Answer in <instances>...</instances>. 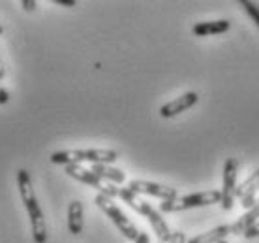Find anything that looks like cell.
Returning a JSON list of instances; mask_svg holds the SVG:
<instances>
[{"mask_svg": "<svg viewBox=\"0 0 259 243\" xmlns=\"http://www.w3.org/2000/svg\"><path fill=\"white\" fill-rule=\"evenodd\" d=\"M17 187H19V194L23 200L26 213L30 217V228H32V237L36 243H47V224L44 211L38 204V198L34 192L32 187V178L28 170H19L17 171Z\"/></svg>", "mask_w": 259, "mask_h": 243, "instance_id": "6da1fadb", "label": "cell"}, {"mask_svg": "<svg viewBox=\"0 0 259 243\" xmlns=\"http://www.w3.org/2000/svg\"><path fill=\"white\" fill-rule=\"evenodd\" d=\"M118 158V153L113 149H64L55 151L51 155L53 164H81V162H92V164H111Z\"/></svg>", "mask_w": 259, "mask_h": 243, "instance_id": "7a4b0ae2", "label": "cell"}, {"mask_svg": "<svg viewBox=\"0 0 259 243\" xmlns=\"http://www.w3.org/2000/svg\"><path fill=\"white\" fill-rule=\"evenodd\" d=\"M218 202H222V191H203L182 198L177 196L173 200H163L160 204V210L167 213H177V211L194 210V207H203V205H212Z\"/></svg>", "mask_w": 259, "mask_h": 243, "instance_id": "3957f363", "label": "cell"}, {"mask_svg": "<svg viewBox=\"0 0 259 243\" xmlns=\"http://www.w3.org/2000/svg\"><path fill=\"white\" fill-rule=\"evenodd\" d=\"M94 202H96L98 207H100V210L104 211L105 215L113 221V224L118 228V232H122L124 237H128V239H132V241H136L137 236H139L136 224L132 223V221L124 215L122 210H120V207L113 202V198H109V196H105V194H100V192H98L96 198H94Z\"/></svg>", "mask_w": 259, "mask_h": 243, "instance_id": "277c9868", "label": "cell"}, {"mask_svg": "<svg viewBox=\"0 0 259 243\" xmlns=\"http://www.w3.org/2000/svg\"><path fill=\"white\" fill-rule=\"evenodd\" d=\"M64 171L68 173V176H70V178L77 179V181H81V183H84V185H89V187H94V189H96L100 194H105V196H109V198L118 196V189H117V187H113V185L105 183L104 179L98 178L94 171L87 170V168H83L81 164L66 166Z\"/></svg>", "mask_w": 259, "mask_h": 243, "instance_id": "5b68a950", "label": "cell"}, {"mask_svg": "<svg viewBox=\"0 0 259 243\" xmlns=\"http://www.w3.org/2000/svg\"><path fill=\"white\" fill-rule=\"evenodd\" d=\"M237 173H239V160L227 158L224 164V181H222V210L231 211L237 198Z\"/></svg>", "mask_w": 259, "mask_h": 243, "instance_id": "8992f818", "label": "cell"}, {"mask_svg": "<svg viewBox=\"0 0 259 243\" xmlns=\"http://www.w3.org/2000/svg\"><path fill=\"white\" fill-rule=\"evenodd\" d=\"M130 191H134L136 194H149V196L162 198V200H173L179 196L175 187H167V185L152 183V181H143V179H134L128 185Z\"/></svg>", "mask_w": 259, "mask_h": 243, "instance_id": "52a82bcc", "label": "cell"}, {"mask_svg": "<svg viewBox=\"0 0 259 243\" xmlns=\"http://www.w3.org/2000/svg\"><path fill=\"white\" fill-rule=\"evenodd\" d=\"M137 213H141V215H145V217L149 219V223L152 224V230L156 232V236H158L160 243H169V239H171V236H173V232H171V228L167 226V223L163 221L162 215H160L149 202H141Z\"/></svg>", "mask_w": 259, "mask_h": 243, "instance_id": "ba28073f", "label": "cell"}, {"mask_svg": "<svg viewBox=\"0 0 259 243\" xmlns=\"http://www.w3.org/2000/svg\"><path fill=\"white\" fill-rule=\"evenodd\" d=\"M257 191H259V168L253 171L250 178H246L242 181V185L237 187V198L240 200V205L252 210L253 205L257 204Z\"/></svg>", "mask_w": 259, "mask_h": 243, "instance_id": "9c48e42d", "label": "cell"}, {"mask_svg": "<svg viewBox=\"0 0 259 243\" xmlns=\"http://www.w3.org/2000/svg\"><path fill=\"white\" fill-rule=\"evenodd\" d=\"M197 102H199V94H197V92H194V91L184 92L179 98L171 100L167 104H163L162 108H160V115H162L163 119H171V117H175V115H179V113L190 110V108L195 106Z\"/></svg>", "mask_w": 259, "mask_h": 243, "instance_id": "30bf717a", "label": "cell"}, {"mask_svg": "<svg viewBox=\"0 0 259 243\" xmlns=\"http://www.w3.org/2000/svg\"><path fill=\"white\" fill-rule=\"evenodd\" d=\"M83 204L79 200H71L68 205V230L73 236H79L83 232Z\"/></svg>", "mask_w": 259, "mask_h": 243, "instance_id": "8fae6325", "label": "cell"}, {"mask_svg": "<svg viewBox=\"0 0 259 243\" xmlns=\"http://www.w3.org/2000/svg\"><path fill=\"white\" fill-rule=\"evenodd\" d=\"M231 23L226 19H218V21H205V23H197L194 25L192 32L195 36H210V34H222L229 30Z\"/></svg>", "mask_w": 259, "mask_h": 243, "instance_id": "7c38bea8", "label": "cell"}, {"mask_svg": "<svg viewBox=\"0 0 259 243\" xmlns=\"http://www.w3.org/2000/svg\"><path fill=\"white\" fill-rule=\"evenodd\" d=\"M229 234H231V224H222V226H216V228L205 232V234L192 237V239H188V243H220Z\"/></svg>", "mask_w": 259, "mask_h": 243, "instance_id": "4fadbf2b", "label": "cell"}, {"mask_svg": "<svg viewBox=\"0 0 259 243\" xmlns=\"http://www.w3.org/2000/svg\"><path fill=\"white\" fill-rule=\"evenodd\" d=\"M257 221H259V202L253 205L252 210H248L237 223L231 224V234H235V236H244L248 228H250L252 224L257 223Z\"/></svg>", "mask_w": 259, "mask_h": 243, "instance_id": "5bb4252c", "label": "cell"}, {"mask_svg": "<svg viewBox=\"0 0 259 243\" xmlns=\"http://www.w3.org/2000/svg\"><path fill=\"white\" fill-rule=\"evenodd\" d=\"M91 170L94 171L100 179H104V181L107 179V181H113V183H124V179H126L122 170L111 168V166H107V164H92Z\"/></svg>", "mask_w": 259, "mask_h": 243, "instance_id": "9a60e30c", "label": "cell"}, {"mask_svg": "<svg viewBox=\"0 0 259 243\" xmlns=\"http://www.w3.org/2000/svg\"><path fill=\"white\" fill-rule=\"evenodd\" d=\"M118 196L122 198V202H126V204H128L134 211H139V205H141L143 200H139V196H137L134 191H130L128 187L118 189Z\"/></svg>", "mask_w": 259, "mask_h": 243, "instance_id": "2e32d148", "label": "cell"}, {"mask_svg": "<svg viewBox=\"0 0 259 243\" xmlns=\"http://www.w3.org/2000/svg\"><path fill=\"white\" fill-rule=\"evenodd\" d=\"M240 6L246 10L248 15H250V17H252L259 26V6L257 4H255V2H250V0H240Z\"/></svg>", "mask_w": 259, "mask_h": 243, "instance_id": "e0dca14e", "label": "cell"}, {"mask_svg": "<svg viewBox=\"0 0 259 243\" xmlns=\"http://www.w3.org/2000/svg\"><path fill=\"white\" fill-rule=\"evenodd\" d=\"M257 236H259V221L255 224H252L246 230V234H244V237H248V239H253V237H257Z\"/></svg>", "mask_w": 259, "mask_h": 243, "instance_id": "ac0fdd59", "label": "cell"}, {"mask_svg": "<svg viewBox=\"0 0 259 243\" xmlns=\"http://www.w3.org/2000/svg\"><path fill=\"white\" fill-rule=\"evenodd\" d=\"M169 243H188V239H186V236H184V232H173V236H171Z\"/></svg>", "mask_w": 259, "mask_h": 243, "instance_id": "d6986e66", "label": "cell"}, {"mask_svg": "<svg viewBox=\"0 0 259 243\" xmlns=\"http://www.w3.org/2000/svg\"><path fill=\"white\" fill-rule=\"evenodd\" d=\"M8 100H10V92L2 87V83H0V104H6Z\"/></svg>", "mask_w": 259, "mask_h": 243, "instance_id": "ffe728a7", "label": "cell"}, {"mask_svg": "<svg viewBox=\"0 0 259 243\" xmlns=\"http://www.w3.org/2000/svg\"><path fill=\"white\" fill-rule=\"evenodd\" d=\"M134 243H150V237L147 232H139V236H137V239Z\"/></svg>", "mask_w": 259, "mask_h": 243, "instance_id": "44dd1931", "label": "cell"}, {"mask_svg": "<svg viewBox=\"0 0 259 243\" xmlns=\"http://www.w3.org/2000/svg\"><path fill=\"white\" fill-rule=\"evenodd\" d=\"M23 8H25L26 12H32L34 8H36V0H23Z\"/></svg>", "mask_w": 259, "mask_h": 243, "instance_id": "7402d4cb", "label": "cell"}, {"mask_svg": "<svg viewBox=\"0 0 259 243\" xmlns=\"http://www.w3.org/2000/svg\"><path fill=\"white\" fill-rule=\"evenodd\" d=\"M55 4H59V6H66V8H71V6H75L77 2H75V0H55Z\"/></svg>", "mask_w": 259, "mask_h": 243, "instance_id": "603a6c76", "label": "cell"}, {"mask_svg": "<svg viewBox=\"0 0 259 243\" xmlns=\"http://www.w3.org/2000/svg\"><path fill=\"white\" fill-rule=\"evenodd\" d=\"M4 76H6V70H4V64H2V59H0V81H2Z\"/></svg>", "mask_w": 259, "mask_h": 243, "instance_id": "cb8c5ba5", "label": "cell"}, {"mask_svg": "<svg viewBox=\"0 0 259 243\" xmlns=\"http://www.w3.org/2000/svg\"><path fill=\"white\" fill-rule=\"evenodd\" d=\"M2 32H4V28H2V25H0V36H2Z\"/></svg>", "mask_w": 259, "mask_h": 243, "instance_id": "d4e9b609", "label": "cell"}, {"mask_svg": "<svg viewBox=\"0 0 259 243\" xmlns=\"http://www.w3.org/2000/svg\"><path fill=\"white\" fill-rule=\"evenodd\" d=\"M220 243H227V239H224V241H220Z\"/></svg>", "mask_w": 259, "mask_h": 243, "instance_id": "484cf974", "label": "cell"}]
</instances>
